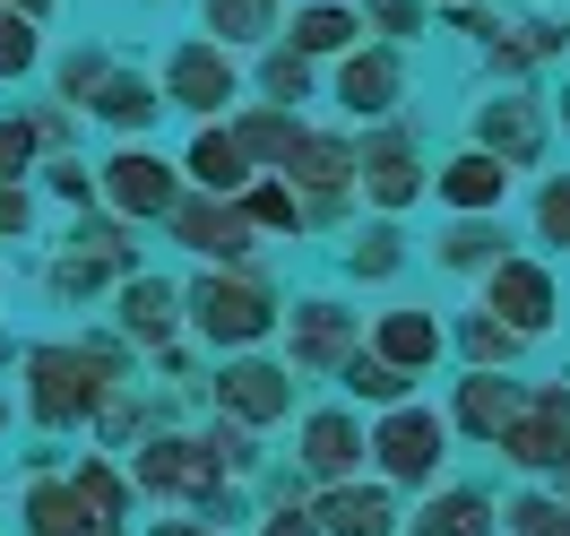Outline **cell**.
I'll use <instances>...</instances> for the list:
<instances>
[{
	"instance_id": "1",
	"label": "cell",
	"mask_w": 570,
	"mask_h": 536,
	"mask_svg": "<svg viewBox=\"0 0 570 536\" xmlns=\"http://www.w3.org/2000/svg\"><path fill=\"white\" fill-rule=\"evenodd\" d=\"M112 381V355L96 347H36L27 355V407H36V425H70V416H87L96 398H105Z\"/></svg>"
},
{
	"instance_id": "2",
	"label": "cell",
	"mask_w": 570,
	"mask_h": 536,
	"mask_svg": "<svg viewBox=\"0 0 570 536\" xmlns=\"http://www.w3.org/2000/svg\"><path fill=\"white\" fill-rule=\"evenodd\" d=\"M363 450L381 459V476H390V485H432V476H441V459H450V425H441L432 407H390V416H381V432H372Z\"/></svg>"
},
{
	"instance_id": "3",
	"label": "cell",
	"mask_w": 570,
	"mask_h": 536,
	"mask_svg": "<svg viewBox=\"0 0 570 536\" xmlns=\"http://www.w3.org/2000/svg\"><path fill=\"white\" fill-rule=\"evenodd\" d=\"M190 321H199V338H216V347H250V338H268L277 303L250 286V277H208V286H190Z\"/></svg>"
},
{
	"instance_id": "4",
	"label": "cell",
	"mask_w": 570,
	"mask_h": 536,
	"mask_svg": "<svg viewBox=\"0 0 570 536\" xmlns=\"http://www.w3.org/2000/svg\"><path fill=\"white\" fill-rule=\"evenodd\" d=\"M510 459L528 467V476H553V467L570 459V398L562 390H535V398H519V416L493 432Z\"/></svg>"
},
{
	"instance_id": "5",
	"label": "cell",
	"mask_w": 570,
	"mask_h": 536,
	"mask_svg": "<svg viewBox=\"0 0 570 536\" xmlns=\"http://www.w3.org/2000/svg\"><path fill=\"white\" fill-rule=\"evenodd\" d=\"M484 303H493V321L510 329V338H544V329H553V277H544L535 260H493Z\"/></svg>"
},
{
	"instance_id": "6",
	"label": "cell",
	"mask_w": 570,
	"mask_h": 536,
	"mask_svg": "<svg viewBox=\"0 0 570 536\" xmlns=\"http://www.w3.org/2000/svg\"><path fill=\"white\" fill-rule=\"evenodd\" d=\"M139 485L147 494H181V501H216L225 476H216V459L190 441V432H156V441L139 450Z\"/></svg>"
},
{
	"instance_id": "7",
	"label": "cell",
	"mask_w": 570,
	"mask_h": 536,
	"mask_svg": "<svg viewBox=\"0 0 570 536\" xmlns=\"http://www.w3.org/2000/svg\"><path fill=\"white\" fill-rule=\"evenodd\" d=\"M216 398H225V416L234 425H277V416H294V372H277V363H259V355H243V363H225V381H216Z\"/></svg>"
},
{
	"instance_id": "8",
	"label": "cell",
	"mask_w": 570,
	"mask_h": 536,
	"mask_svg": "<svg viewBox=\"0 0 570 536\" xmlns=\"http://www.w3.org/2000/svg\"><path fill=\"white\" fill-rule=\"evenodd\" d=\"M303 519H312L321 536H390V528H397V510H390V494H381V485H328Z\"/></svg>"
},
{
	"instance_id": "9",
	"label": "cell",
	"mask_w": 570,
	"mask_h": 536,
	"mask_svg": "<svg viewBox=\"0 0 570 536\" xmlns=\"http://www.w3.org/2000/svg\"><path fill=\"white\" fill-rule=\"evenodd\" d=\"M105 191H112V208H130V216H165L174 208V165L147 156V147H121L105 165Z\"/></svg>"
},
{
	"instance_id": "10",
	"label": "cell",
	"mask_w": 570,
	"mask_h": 536,
	"mask_svg": "<svg viewBox=\"0 0 570 536\" xmlns=\"http://www.w3.org/2000/svg\"><path fill=\"white\" fill-rule=\"evenodd\" d=\"M165 96H174V105H190V113L234 105V61H225L216 43H181L174 70H165Z\"/></svg>"
},
{
	"instance_id": "11",
	"label": "cell",
	"mask_w": 570,
	"mask_h": 536,
	"mask_svg": "<svg viewBox=\"0 0 570 536\" xmlns=\"http://www.w3.org/2000/svg\"><path fill=\"white\" fill-rule=\"evenodd\" d=\"M484 156H493V165H535V156H544V121H535L528 96L484 105Z\"/></svg>"
},
{
	"instance_id": "12",
	"label": "cell",
	"mask_w": 570,
	"mask_h": 536,
	"mask_svg": "<svg viewBox=\"0 0 570 536\" xmlns=\"http://www.w3.org/2000/svg\"><path fill=\"white\" fill-rule=\"evenodd\" d=\"M346 347H355V321H346L337 303H303V312H294V363H303V372L346 363Z\"/></svg>"
},
{
	"instance_id": "13",
	"label": "cell",
	"mask_w": 570,
	"mask_h": 536,
	"mask_svg": "<svg viewBox=\"0 0 570 536\" xmlns=\"http://www.w3.org/2000/svg\"><path fill=\"white\" fill-rule=\"evenodd\" d=\"M303 467H312V476H328V485H346V476L363 467L355 416H312V425H303Z\"/></svg>"
},
{
	"instance_id": "14",
	"label": "cell",
	"mask_w": 570,
	"mask_h": 536,
	"mask_svg": "<svg viewBox=\"0 0 570 536\" xmlns=\"http://www.w3.org/2000/svg\"><path fill=\"white\" fill-rule=\"evenodd\" d=\"M174 234L199 251V260H234V251L250 243L243 208H216V199H190V208H174Z\"/></svg>"
},
{
	"instance_id": "15",
	"label": "cell",
	"mask_w": 570,
	"mask_h": 536,
	"mask_svg": "<svg viewBox=\"0 0 570 536\" xmlns=\"http://www.w3.org/2000/svg\"><path fill=\"white\" fill-rule=\"evenodd\" d=\"M501 191H510V165H493L484 147H466V156H450V174H441V199H450V208H466V216L501 208Z\"/></svg>"
},
{
	"instance_id": "16",
	"label": "cell",
	"mask_w": 570,
	"mask_h": 536,
	"mask_svg": "<svg viewBox=\"0 0 570 536\" xmlns=\"http://www.w3.org/2000/svg\"><path fill=\"white\" fill-rule=\"evenodd\" d=\"M372 355L390 363V372H424L432 355H441V321L432 312H381V347Z\"/></svg>"
},
{
	"instance_id": "17",
	"label": "cell",
	"mask_w": 570,
	"mask_h": 536,
	"mask_svg": "<svg viewBox=\"0 0 570 536\" xmlns=\"http://www.w3.org/2000/svg\"><path fill=\"white\" fill-rule=\"evenodd\" d=\"M510 416H519V390H510L501 372H475V381H459V425L475 432V441H493Z\"/></svg>"
},
{
	"instance_id": "18",
	"label": "cell",
	"mask_w": 570,
	"mask_h": 536,
	"mask_svg": "<svg viewBox=\"0 0 570 536\" xmlns=\"http://www.w3.org/2000/svg\"><path fill=\"white\" fill-rule=\"evenodd\" d=\"M285 174H303L312 191H346L355 182V147L346 139H294L285 147Z\"/></svg>"
},
{
	"instance_id": "19",
	"label": "cell",
	"mask_w": 570,
	"mask_h": 536,
	"mask_svg": "<svg viewBox=\"0 0 570 536\" xmlns=\"http://www.w3.org/2000/svg\"><path fill=\"white\" fill-rule=\"evenodd\" d=\"M415 536H493V501L484 494H432Z\"/></svg>"
},
{
	"instance_id": "20",
	"label": "cell",
	"mask_w": 570,
	"mask_h": 536,
	"mask_svg": "<svg viewBox=\"0 0 570 536\" xmlns=\"http://www.w3.org/2000/svg\"><path fill=\"white\" fill-rule=\"evenodd\" d=\"M337 96H346L355 113H381L397 96V61H390V52H355V61L337 70Z\"/></svg>"
},
{
	"instance_id": "21",
	"label": "cell",
	"mask_w": 570,
	"mask_h": 536,
	"mask_svg": "<svg viewBox=\"0 0 570 536\" xmlns=\"http://www.w3.org/2000/svg\"><path fill=\"white\" fill-rule=\"evenodd\" d=\"M363 174V191H372V199H381V208H406V199H415V191H424V174H415V156H406V147H381V156H372V165H355Z\"/></svg>"
},
{
	"instance_id": "22",
	"label": "cell",
	"mask_w": 570,
	"mask_h": 536,
	"mask_svg": "<svg viewBox=\"0 0 570 536\" xmlns=\"http://www.w3.org/2000/svg\"><path fill=\"white\" fill-rule=\"evenodd\" d=\"M190 174H199L216 199H225V191H243V182H250V156L225 139V130H199V147H190Z\"/></svg>"
},
{
	"instance_id": "23",
	"label": "cell",
	"mask_w": 570,
	"mask_h": 536,
	"mask_svg": "<svg viewBox=\"0 0 570 536\" xmlns=\"http://www.w3.org/2000/svg\"><path fill=\"white\" fill-rule=\"evenodd\" d=\"M174 303L181 294L165 286V277H139V286L121 294V329H130V338H165V329H174Z\"/></svg>"
},
{
	"instance_id": "24",
	"label": "cell",
	"mask_w": 570,
	"mask_h": 536,
	"mask_svg": "<svg viewBox=\"0 0 570 536\" xmlns=\"http://www.w3.org/2000/svg\"><path fill=\"white\" fill-rule=\"evenodd\" d=\"M70 501H78V510H96V528H121V510H130V494H121V476H112L105 459H87V467H78Z\"/></svg>"
},
{
	"instance_id": "25",
	"label": "cell",
	"mask_w": 570,
	"mask_h": 536,
	"mask_svg": "<svg viewBox=\"0 0 570 536\" xmlns=\"http://www.w3.org/2000/svg\"><path fill=\"white\" fill-rule=\"evenodd\" d=\"M78 528H96V519L70 501V485H36L27 494V536H78Z\"/></svg>"
},
{
	"instance_id": "26",
	"label": "cell",
	"mask_w": 570,
	"mask_h": 536,
	"mask_svg": "<svg viewBox=\"0 0 570 536\" xmlns=\"http://www.w3.org/2000/svg\"><path fill=\"white\" fill-rule=\"evenodd\" d=\"M337 372H346V390L372 398V407H406V372H390L381 355H346Z\"/></svg>"
},
{
	"instance_id": "27",
	"label": "cell",
	"mask_w": 570,
	"mask_h": 536,
	"mask_svg": "<svg viewBox=\"0 0 570 536\" xmlns=\"http://www.w3.org/2000/svg\"><path fill=\"white\" fill-rule=\"evenodd\" d=\"M355 36L363 27L346 18V9H303V18H294V52H346Z\"/></svg>"
},
{
	"instance_id": "28",
	"label": "cell",
	"mask_w": 570,
	"mask_h": 536,
	"mask_svg": "<svg viewBox=\"0 0 570 536\" xmlns=\"http://www.w3.org/2000/svg\"><path fill=\"white\" fill-rule=\"evenodd\" d=\"M96 113L121 121V130H139V121H156V87H139V78H105V87H96Z\"/></svg>"
},
{
	"instance_id": "29",
	"label": "cell",
	"mask_w": 570,
	"mask_h": 536,
	"mask_svg": "<svg viewBox=\"0 0 570 536\" xmlns=\"http://www.w3.org/2000/svg\"><path fill=\"white\" fill-rule=\"evenodd\" d=\"M501 519H510L519 536H570V510H562L553 494H519L510 510H501Z\"/></svg>"
},
{
	"instance_id": "30",
	"label": "cell",
	"mask_w": 570,
	"mask_h": 536,
	"mask_svg": "<svg viewBox=\"0 0 570 536\" xmlns=\"http://www.w3.org/2000/svg\"><path fill=\"white\" fill-rule=\"evenodd\" d=\"M36 18H18V9H0V78H18V70H36Z\"/></svg>"
},
{
	"instance_id": "31",
	"label": "cell",
	"mask_w": 570,
	"mask_h": 536,
	"mask_svg": "<svg viewBox=\"0 0 570 536\" xmlns=\"http://www.w3.org/2000/svg\"><path fill=\"white\" fill-rule=\"evenodd\" d=\"M208 27L225 43H250V36H268V0H216L208 9Z\"/></svg>"
},
{
	"instance_id": "32",
	"label": "cell",
	"mask_w": 570,
	"mask_h": 536,
	"mask_svg": "<svg viewBox=\"0 0 570 536\" xmlns=\"http://www.w3.org/2000/svg\"><path fill=\"white\" fill-rule=\"evenodd\" d=\"M294 139H303V130H294L285 113H250V121H243V139H234V147H243V156H285Z\"/></svg>"
},
{
	"instance_id": "33",
	"label": "cell",
	"mask_w": 570,
	"mask_h": 536,
	"mask_svg": "<svg viewBox=\"0 0 570 536\" xmlns=\"http://www.w3.org/2000/svg\"><path fill=\"white\" fill-rule=\"evenodd\" d=\"M441 260H450V269H484V260H501V243H493V225H475V216H466L459 234H450V243H441Z\"/></svg>"
},
{
	"instance_id": "34",
	"label": "cell",
	"mask_w": 570,
	"mask_h": 536,
	"mask_svg": "<svg viewBox=\"0 0 570 536\" xmlns=\"http://www.w3.org/2000/svg\"><path fill=\"white\" fill-rule=\"evenodd\" d=\"M243 225H303V208H294V191H277V182H259L243 199Z\"/></svg>"
},
{
	"instance_id": "35",
	"label": "cell",
	"mask_w": 570,
	"mask_h": 536,
	"mask_svg": "<svg viewBox=\"0 0 570 536\" xmlns=\"http://www.w3.org/2000/svg\"><path fill=\"white\" fill-rule=\"evenodd\" d=\"M303 87H312V70H303V52H268V96H285V105H303Z\"/></svg>"
},
{
	"instance_id": "36",
	"label": "cell",
	"mask_w": 570,
	"mask_h": 536,
	"mask_svg": "<svg viewBox=\"0 0 570 536\" xmlns=\"http://www.w3.org/2000/svg\"><path fill=\"white\" fill-rule=\"evenodd\" d=\"M466 355H475V363H510V355H519V338H510V329H501V321H466Z\"/></svg>"
},
{
	"instance_id": "37",
	"label": "cell",
	"mask_w": 570,
	"mask_h": 536,
	"mask_svg": "<svg viewBox=\"0 0 570 536\" xmlns=\"http://www.w3.org/2000/svg\"><path fill=\"white\" fill-rule=\"evenodd\" d=\"M355 269H363V277H390V269H397V234H390V225H372V234L355 243Z\"/></svg>"
},
{
	"instance_id": "38",
	"label": "cell",
	"mask_w": 570,
	"mask_h": 536,
	"mask_svg": "<svg viewBox=\"0 0 570 536\" xmlns=\"http://www.w3.org/2000/svg\"><path fill=\"white\" fill-rule=\"evenodd\" d=\"M27 156H36V121H0V182L27 174Z\"/></svg>"
},
{
	"instance_id": "39",
	"label": "cell",
	"mask_w": 570,
	"mask_h": 536,
	"mask_svg": "<svg viewBox=\"0 0 570 536\" xmlns=\"http://www.w3.org/2000/svg\"><path fill=\"white\" fill-rule=\"evenodd\" d=\"M105 78H112V61H105V52H70V70H61V87H70V96H96Z\"/></svg>"
},
{
	"instance_id": "40",
	"label": "cell",
	"mask_w": 570,
	"mask_h": 536,
	"mask_svg": "<svg viewBox=\"0 0 570 536\" xmlns=\"http://www.w3.org/2000/svg\"><path fill=\"white\" fill-rule=\"evenodd\" d=\"M535 225H544V243H562V234H570V191H562V182L544 191V208H535Z\"/></svg>"
},
{
	"instance_id": "41",
	"label": "cell",
	"mask_w": 570,
	"mask_h": 536,
	"mask_svg": "<svg viewBox=\"0 0 570 536\" xmlns=\"http://www.w3.org/2000/svg\"><path fill=\"white\" fill-rule=\"evenodd\" d=\"M27 191H18V182H0V234H27Z\"/></svg>"
},
{
	"instance_id": "42",
	"label": "cell",
	"mask_w": 570,
	"mask_h": 536,
	"mask_svg": "<svg viewBox=\"0 0 570 536\" xmlns=\"http://www.w3.org/2000/svg\"><path fill=\"white\" fill-rule=\"evenodd\" d=\"M52 191H61V199H87V165H52Z\"/></svg>"
},
{
	"instance_id": "43",
	"label": "cell",
	"mask_w": 570,
	"mask_h": 536,
	"mask_svg": "<svg viewBox=\"0 0 570 536\" xmlns=\"http://www.w3.org/2000/svg\"><path fill=\"white\" fill-rule=\"evenodd\" d=\"M259 536H321V528H312L303 510H277V519H268V528H259Z\"/></svg>"
},
{
	"instance_id": "44",
	"label": "cell",
	"mask_w": 570,
	"mask_h": 536,
	"mask_svg": "<svg viewBox=\"0 0 570 536\" xmlns=\"http://www.w3.org/2000/svg\"><path fill=\"white\" fill-rule=\"evenodd\" d=\"M156 536H225V528H190V519H156Z\"/></svg>"
},
{
	"instance_id": "45",
	"label": "cell",
	"mask_w": 570,
	"mask_h": 536,
	"mask_svg": "<svg viewBox=\"0 0 570 536\" xmlns=\"http://www.w3.org/2000/svg\"><path fill=\"white\" fill-rule=\"evenodd\" d=\"M0 9H18V18H43V0H0Z\"/></svg>"
},
{
	"instance_id": "46",
	"label": "cell",
	"mask_w": 570,
	"mask_h": 536,
	"mask_svg": "<svg viewBox=\"0 0 570 536\" xmlns=\"http://www.w3.org/2000/svg\"><path fill=\"white\" fill-rule=\"evenodd\" d=\"M78 536H121V528H78Z\"/></svg>"
}]
</instances>
